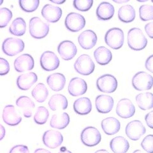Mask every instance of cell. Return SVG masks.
Listing matches in <instances>:
<instances>
[{
  "label": "cell",
  "instance_id": "obj_1",
  "mask_svg": "<svg viewBox=\"0 0 153 153\" xmlns=\"http://www.w3.org/2000/svg\"><path fill=\"white\" fill-rule=\"evenodd\" d=\"M128 45L134 51H142L147 45V40L140 28H131L128 33Z\"/></svg>",
  "mask_w": 153,
  "mask_h": 153
},
{
  "label": "cell",
  "instance_id": "obj_2",
  "mask_svg": "<svg viewBox=\"0 0 153 153\" xmlns=\"http://www.w3.org/2000/svg\"><path fill=\"white\" fill-rule=\"evenodd\" d=\"M29 26L31 36L36 39L45 38L49 32V25L42 21L40 17L31 18Z\"/></svg>",
  "mask_w": 153,
  "mask_h": 153
},
{
  "label": "cell",
  "instance_id": "obj_3",
  "mask_svg": "<svg viewBox=\"0 0 153 153\" xmlns=\"http://www.w3.org/2000/svg\"><path fill=\"white\" fill-rule=\"evenodd\" d=\"M105 41L106 44L113 49H121L124 41L123 31L118 27L110 29L105 34Z\"/></svg>",
  "mask_w": 153,
  "mask_h": 153
},
{
  "label": "cell",
  "instance_id": "obj_4",
  "mask_svg": "<svg viewBox=\"0 0 153 153\" xmlns=\"http://www.w3.org/2000/svg\"><path fill=\"white\" fill-rule=\"evenodd\" d=\"M95 68L93 61L88 54H82L76 60L74 64V68L78 74L82 75H89L91 74Z\"/></svg>",
  "mask_w": 153,
  "mask_h": 153
},
{
  "label": "cell",
  "instance_id": "obj_5",
  "mask_svg": "<svg viewBox=\"0 0 153 153\" xmlns=\"http://www.w3.org/2000/svg\"><path fill=\"white\" fill-rule=\"evenodd\" d=\"M81 141L88 147H93L101 142L102 135L98 129L93 126L85 128L80 134Z\"/></svg>",
  "mask_w": 153,
  "mask_h": 153
},
{
  "label": "cell",
  "instance_id": "obj_6",
  "mask_svg": "<svg viewBox=\"0 0 153 153\" xmlns=\"http://www.w3.org/2000/svg\"><path fill=\"white\" fill-rule=\"evenodd\" d=\"M25 49V43L19 38H8L2 45L3 52L8 56H14Z\"/></svg>",
  "mask_w": 153,
  "mask_h": 153
},
{
  "label": "cell",
  "instance_id": "obj_7",
  "mask_svg": "<svg viewBox=\"0 0 153 153\" xmlns=\"http://www.w3.org/2000/svg\"><path fill=\"white\" fill-rule=\"evenodd\" d=\"M152 76L145 71H139L132 79L133 87L138 91L149 90L152 87Z\"/></svg>",
  "mask_w": 153,
  "mask_h": 153
},
{
  "label": "cell",
  "instance_id": "obj_8",
  "mask_svg": "<svg viewBox=\"0 0 153 153\" xmlns=\"http://www.w3.org/2000/svg\"><path fill=\"white\" fill-rule=\"evenodd\" d=\"M117 80L114 76L110 74L103 75L97 79V86L100 91L105 93H112L117 89Z\"/></svg>",
  "mask_w": 153,
  "mask_h": 153
},
{
  "label": "cell",
  "instance_id": "obj_9",
  "mask_svg": "<svg viewBox=\"0 0 153 153\" xmlns=\"http://www.w3.org/2000/svg\"><path fill=\"white\" fill-rule=\"evenodd\" d=\"M65 25L66 27L71 32H78L85 27V18L79 13L71 12L66 16Z\"/></svg>",
  "mask_w": 153,
  "mask_h": 153
},
{
  "label": "cell",
  "instance_id": "obj_10",
  "mask_svg": "<svg viewBox=\"0 0 153 153\" xmlns=\"http://www.w3.org/2000/svg\"><path fill=\"white\" fill-rule=\"evenodd\" d=\"M40 65L47 71H51L58 68L60 61L58 57L52 51H45L40 56Z\"/></svg>",
  "mask_w": 153,
  "mask_h": 153
},
{
  "label": "cell",
  "instance_id": "obj_11",
  "mask_svg": "<svg viewBox=\"0 0 153 153\" xmlns=\"http://www.w3.org/2000/svg\"><path fill=\"white\" fill-rule=\"evenodd\" d=\"M126 135L130 139L136 141L144 135L146 131L145 126L141 121L134 120L129 123L126 126Z\"/></svg>",
  "mask_w": 153,
  "mask_h": 153
},
{
  "label": "cell",
  "instance_id": "obj_12",
  "mask_svg": "<svg viewBox=\"0 0 153 153\" xmlns=\"http://www.w3.org/2000/svg\"><path fill=\"white\" fill-rule=\"evenodd\" d=\"M42 140L46 147L50 149H56L62 144L63 142V137L59 131L51 130L44 133Z\"/></svg>",
  "mask_w": 153,
  "mask_h": 153
},
{
  "label": "cell",
  "instance_id": "obj_13",
  "mask_svg": "<svg viewBox=\"0 0 153 153\" xmlns=\"http://www.w3.org/2000/svg\"><path fill=\"white\" fill-rule=\"evenodd\" d=\"M135 113V107L130 100L123 98L119 100L116 107L117 116L123 119L130 118Z\"/></svg>",
  "mask_w": 153,
  "mask_h": 153
},
{
  "label": "cell",
  "instance_id": "obj_14",
  "mask_svg": "<svg viewBox=\"0 0 153 153\" xmlns=\"http://www.w3.org/2000/svg\"><path fill=\"white\" fill-rule=\"evenodd\" d=\"M57 52L61 58L65 61L72 59L77 53V48L74 43L70 40L61 42L57 47Z\"/></svg>",
  "mask_w": 153,
  "mask_h": 153
},
{
  "label": "cell",
  "instance_id": "obj_15",
  "mask_svg": "<svg viewBox=\"0 0 153 153\" xmlns=\"http://www.w3.org/2000/svg\"><path fill=\"white\" fill-rule=\"evenodd\" d=\"M2 117L3 121L9 126H17L22 121V117L12 105L5 106L3 109Z\"/></svg>",
  "mask_w": 153,
  "mask_h": 153
},
{
  "label": "cell",
  "instance_id": "obj_16",
  "mask_svg": "<svg viewBox=\"0 0 153 153\" xmlns=\"http://www.w3.org/2000/svg\"><path fill=\"white\" fill-rule=\"evenodd\" d=\"M88 84L85 81L79 77L71 79L70 81L68 91L72 97H79L87 92Z\"/></svg>",
  "mask_w": 153,
  "mask_h": 153
},
{
  "label": "cell",
  "instance_id": "obj_17",
  "mask_svg": "<svg viewBox=\"0 0 153 153\" xmlns=\"http://www.w3.org/2000/svg\"><path fill=\"white\" fill-rule=\"evenodd\" d=\"M35 61L33 57L28 54H24L14 61V68L17 72L31 70L34 68Z\"/></svg>",
  "mask_w": 153,
  "mask_h": 153
},
{
  "label": "cell",
  "instance_id": "obj_18",
  "mask_svg": "<svg viewBox=\"0 0 153 153\" xmlns=\"http://www.w3.org/2000/svg\"><path fill=\"white\" fill-rule=\"evenodd\" d=\"M97 35L91 30H85L80 33L78 37V42L80 47L85 50H89L97 44Z\"/></svg>",
  "mask_w": 153,
  "mask_h": 153
},
{
  "label": "cell",
  "instance_id": "obj_19",
  "mask_svg": "<svg viewBox=\"0 0 153 153\" xmlns=\"http://www.w3.org/2000/svg\"><path fill=\"white\" fill-rule=\"evenodd\" d=\"M42 15L48 22L54 23L61 19L62 9L59 7L47 4L42 10Z\"/></svg>",
  "mask_w": 153,
  "mask_h": 153
},
{
  "label": "cell",
  "instance_id": "obj_20",
  "mask_svg": "<svg viewBox=\"0 0 153 153\" xmlns=\"http://www.w3.org/2000/svg\"><path fill=\"white\" fill-rule=\"evenodd\" d=\"M114 104V99L111 96L99 95L95 100L96 108L99 113H109L112 110Z\"/></svg>",
  "mask_w": 153,
  "mask_h": 153
},
{
  "label": "cell",
  "instance_id": "obj_21",
  "mask_svg": "<svg viewBox=\"0 0 153 153\" xmlns=\"http://www.w3.org/2000/svg\"><path fill=\"white\" fill-rule=\"evenodd\" d=\"M38 76L34 72H30L19 75L17 79V85L19 89L22 91H27L36 83Z\"/></svg>",
  "mask_w": 153,
  "mask_h": 153
},
{
  "label": "cell",
  "instance_id": "obj_22",
  "mask_svg": "<svg viewBox=\"0 0 153 153\" xmlns=\"http://www.w3.org/2000/svg\"><path fill=\"white\" fill-rule=\"evenodd\" d=\"M47 82L49 88L54 91H60L65 87L66 78L63 74L55 73L49 75L47 79Z\"/></svg>",
  "mask_w": 153,
  "mask_h": 153
},
{
  "label": "cell",
  "instance_id": "obj_23",
  "mask_svg": "<svg viewBox=\"0 0 153 153\" xmlns=\"http://www.w3.org/2000/svg\"><path fill=\"white\" fill-rule=\"evenodd\" d=\"M101 126L105 134L108 135H113L120 130L121 123L116 118L109 117L103 119L102 121Z\"/></svg>",
  "mask_w": 153,
  "mask_h": 153
},
{
  "label": "cell",
  "instance_id": "obj_24",
  "mask_svg": "<svg viewBox=\"0 0 153 153\" xmlns=\"http://www.w3.org/2000/svg\"><path fill=\"white\" fill-rule=\"evenodd\" d=\"M16 105L22 110L24 116L25 117L30 118L32 116L35 105L31 98L26 96H22L16 100Z\"/></svg>",
  "mask_w": 153,
  "mask_h": 153
},
{
  "label": "cell",
  "instance_id": "obj_25",
  "mask_svg": "<svg viewBox=\"0 0 153 153\" xmlns=\"http://www.w3.org/2000/svg\"><path fill=\"white\" fill-rule=\"evenodd\" d=\"M115 10L112 4L108 2H102L97 8V16L99 20L108 21L113 17Z\"/></svg>",
  "mask_w": 153,
  "mask_h": 153
},
{
  "label": "cell",
  "instance_id": "obj_26",
  "mask_svg": "<svg viewBox=\"0 0 153 153\" xmlns=\"http://www.w3.org/2000/svg\"><path fill=\"white\" fill-rule=\"evenodd\" d=\"M94 57L97 63L100 65H106L112 61V54L107 48L101 46L94 51Z\"/></svg>",
  "mask_w": 153,
  "mask_h": 153
},
{
  "label": "cell",
  "instance_id": "obj_27",
  "mask_svg": "<svg viewBox=\"0 0 153 153\" xmlns=\"http://www.w3.org/2000/svg\"><path fill=\"white\" fill-rule=\"evenodd\" d=\"M110 147L114 153H126L130 148V144L125 138L118 136L111 140Z\"/></svg>",
  "mask_w": 153,
  "mask_h": 153
},
{
  "label": "cell",
  "instance_id": "obj_28",
  "mask_svg": "<svg viewBox=\"0 0 153 153\" xmlns=\"http://www.w3.org/2000/svg\"><path fill=\"white\" fill-rule=\"evenodd\" d=\"M74 109L79 115H87L91 111L92 103L87 97L78 98L74 103Z\"/></svg>",
  "mask_w": 153,
  "mask_h": 153
},
{
  "label": "cell",
  "instance_id": "obj_29",
  "mask_svg": "<svg viewBox=\"0 0 153 153\" xmlns=\"http://www.w3.org/2000/svg\"><path fill=\"white\" fill-rule=\"evenodd\" d=\"M49 106L53 111L65 110L68 107V100L64 95L56 94L51 97L49 101Z\"/></svg>",
  "mask_w": 153,
  "mask_h": 153
},
{
  "label": "cell",
  "instance_id": "obj_30",
  "mask_svg": "<svg viewBox=\"0 0 153 153\" xmlns=\"http://www.w3.org/2000/svg\"><path fill=\"white\" fill-rule=\"evenodd\" d=\"M70 123V116L69 115L66 113H58L54 114L52 116L50 126L52 128L58 129V130H63Z\"/></svg>",
  "mask_w": 153,
  "mask_h": 153
},
{
  "label": "cell",
  "instance_id": "obj_31",
  "mask_svg": "<svg viewBox=\"0 0 153 153\" xmlns=\"http://www.w3.org/2000/svg\"><path fill=\"white\" fill-rule=\"evenodd\" d=\"M135 9L130 4L122 6L118 10L119 19L125 23L133 22L135 18Z\"/></svg>",
  "mask_w": 153,
  "mask_h": 153
},
{
  "label": "cell",
  "instance_id": "obj_32",
  "mask_svg": "<svg viewBox=\"0 0 153 153\" xmlns=\"http://www.w3.org/2000/svg\"><path fill=\"white\" fill-rule=\"evenodd\" d=\"M136 102L138 107L147 111L153 107V94L151 93H143L136 96Z\"/></svg>",
  "mask_w": 153,
  "mask_h": 153
},
{
  "label": "cell",
  "instance_id": "obj_33",
  "mask_svg": "<svg viewBox=\"0 0 153 153\" xmlns=\"http://www.w3.org/2000/svg\"><path fill=\"white\" fill-rule=\"evenodd\" d=\"M26 31V24L21 17L16 18L12 22L9 27L10 33L14 36H21L25 34Z\"/></svg>",
  "mask_w": 153,
  "mask_h": 153
},
{
  "label": "cell",
  "instance_id": "obj_34",
  "mask_svg": "<svg viewBox=\"0 0 153 153\" xmlns=\"http://www.w3.org/2000/svg\"><path fill=\"white\" fill-rule=\"evenodd\" d=\"M31 94L38 103H43L45 101L49 96V91L44 84L39 83L33 89Z\"/></svg>",
  "mask_w": 153,
  "mask_h": 153
},
{
  "label": "cell",
  "instance_id": "obj_35",
  "mask_svg": "<svg viewBox=\"0 0 153 153\" xmlns=\"http://www.w3.org/2000/svg\"><path fill=\"white\" fill-rule=\"evenodd\" d=\"M49 116L48 110L43 106L38 107L34 116V121L38 124H44L47 121Z\"/></svg>",
  "mask_w": 153,
  "mask_h": 153
},
{
  "label": "cell",
  "instance_id": "obj_36",
  "mask_svg": "<svg viewBox=\"0 0 153 153\" xmlns=\"http://www.w3.org/2000/svg\"><path fill=\"white\" fill-rule=\"evenodd\" d=\"M19 5L23 11L33 12L35 11L39 6V0H19Z\"/></svg>",
  "mask_w": 153,
  "mask_h": 153
},
{
  "label": "cell",
  "instance_id": "obj_37",
  "mask_svg": "<svg viewBox=\"0 0 153 153\" xmlns=\"http://www.w3.org/2000/svg\"><path fill=\"white\" fill-rule=\"evenodd\" d=\"M153 7L152 5L143 4L139 8L140 18L143 21H151L153 19L152 16Z\"/></svg>",
  "mask_w": 153,
  "mask_h": 153
},
{
  "label": "cell",
  "instance_id": "obj_38",
  "mask_svg": "<svg viewBox=\"0 0 153 153\" xmlns=\"http://www.w3.org/2000/svg\"><path fill=\"white\" fill-rule=\"evenodd\" d=\"M12 18V12L7 8H0V28L6 27Z\"/></svg>",
  "mask_w": 153,
  "mask_h": 153
},
{
  "label": "cell",
  "instance_id": "obj_39",
  "mask_svg": "<svg viewBox=\"0 0 153 153\" xmlns=\"http://www.w3.org/2000/svg\"><path fill=\"white\" fill-rule=\"evenodd\" d=\"M74 7L81 12H87L92 7L93 0H74Z\"/></svg>",
  "mask_w": 153,
  "mask_h": 153
},
{
  "label": "cell",
  "instance_id": "obj_40",
  "mask_svg": "<svg viewBox=\"0 0 153 153\" xmlns=\"http://www.w3.org/2000/svg\"><path fill=\"white\" fill-rule=\"evenodd\" d=\"M141 146L147 152L152 153L153 152V136L149 135L146 136L141 142Z\"/></svg>",
  "mask_w": 153,
  "mask_h": 153
},
{
  "label": "cell",
  "instance_id": "obj_41",
  "mask_svg": "<svg viewBox=\"0 0 153 153\" xmlns=\"http://www.w3.org/2000/svg\"><path fill=\"white\" fill-rule=\"evenodd\" d=\"M10 71V65L8 62L4 58L0 57V75H5Z\"/></svg>",
  "mask_w": 153,
  "mask_h": 153
},
{
  "label": "cell",
  "instance_id": "obj_42",
  "mask_svg": "<svg viewBox=\"0 0 153 153\" xmlns=\"http://www.w3.org/2000/svg\"><path fill=\"white\" fill-rule=\"evenodd\" d=\"M9 153H30V151L26 146L17 145L13 147Z\"/></svg>",
  "mask_w": 153,
  "mask_h": 153
},
{
  "label": "cell",
  "instance_id": "obj_43",
  "mask_svg": "<svg viewBox=\"0 0 153 153\" xmlns=\"http://www.w3.org/2000/svg\"><path fill=\"white\" fill-rule=\"evenodd\" d=\"M145 120L147 124V126H149L150 128H153V111H151L148 113L146 117H145Z\"/></svg>",
  "mask_w": 153,
  "mask_h": 153
},
{
  "label": "cell",
  "instance_id": "obj_44",
  "mask_svg": "<svg viewBox=\"0 0 153 153\" xmlns=\"http://www.w3.org/2000/svg\"><path fill=\"white\" fill-rule=\"evenodd\" d=\"M152 62H153V56L151 55L147 59V60L146 61V63H145L146 68L148 71H149L150 72H151V73H153Z\"/></svg>",
  "mask_w": 153,
  "mask_h": 153
},
{
  "label": "cell",
  "instance_id": "obj_45",
  "mask_svg": "<svg viewBox=\"0 0 153 153\" xmlns=\"http://www.w3.org/2000/svg\"><path fill=\"white\" fill-rule=\"evenodd\" d=\"M152 27H153V23L149 22L145 26V30L147 34L151 38H153V33H152Z\"/></svg>",
  "mask_w": 153,
  "mask_h": 153
},
{
  "label": "cell",
  "instance_id": "obj_46",
  "mask_svg": "<svg viewBox=\"0 0 153 153\" xmlns=\"http://www.w3.org/2000/svg\"><path fill=\"white\" fill-rule=\"evenodd\" d=\"M4 136H5V129L2 124H0V140H3Z\"/></svg>",
  "mask_w": 153,
  "mask_h": 153
},
{
  "label": "cell",
  "instance_id": "obj_47",
  "mask_svg": "<svg viewBox=\"0 0 153 153\" xmlns=\"http://www.w3.org/2000/svg\"><path fill=\"white\" fill-rule=\"evenodd\" d=\"M34 153H51L49 151H48L45 149H42V148H40V149H37L35 151Z\"/></svg>",
  "mask_w": 153,
  "mask_h": 153
},
{
  "label": "cell",
  "instance_id": "obj_48",
  "mask_svg": "<svg viewBox=\"0 0 153 153\" xmlns=\"http://www.w3.org/2000/svg\"><path fill=\"white\" fill-rule=\"evenodd\" d=\"M50 1L52 2V3H54L61 4L62 3H65L66 1H65V0H63V1H61V0H50Z\"/></svg>",
  "mask_w": 153,
  "mask_h": 153
},
{
  "label": "cell",
  "instance_id": "obj_49",
  "mask_svg": "<svg viewBox=\"0 0 153 153\" xmlns=\"http://www.w3.org/2000/svg\"><path fill=\"white\" fill-rule=\"evenodd\" d=\"M114 2L117 3H127L129 1V0H124V1H123V0H113Z\"/></svg>",
  "mask_w": 153,
  "mask_h": 153
},
{
  "label": "cell",
  "instance_id": "obj_50",
  "mask_svg": "<svg viewBox=\"0 0 153 153\" xmlns=\"http://www.w3.org/2000/svg\"><path fill=\"white\" fill-rule=\"evenodd\" d=\"M95 153H109V152L105 149H100L95 152Z\"/></svg>",
  "mask_w": 153,
  "mask_h": 153
},
{
  "label": "cell",
  "instance_id": "obj_51",
  "mask_svg": "<svg viewBox=\"0 0 153 153\" xmlns=\"http://www.w3.org/2000/svg\"><path fill=\"white\" fill-rule=\"evenodd\" d=\"M58 153H72V152H71L70 151H68V150H66L65 149H61V151Z\"/></svg>",
  "mask_w": 153,
  "mask_h": 153
},
{
  "label": "cell",
  "instance_id": "obj_52",
  "mask_svg": "<svg viewBox=\"0 0 153 153\" xmlns=\"http://www.w3.org/2000/svg\"><path fill=\"white\" fill-rule=\"evenodd\" d=\"M133 153H144V152H143L141 150H136V151H134Z\"/></svg>",
  "mask_w": 153,
  "mask_h": 153
},
{
  "label": "cell",
  "instance_id": "obj_53",
  "mask_svg": "<svg viewBox=\"0 0 153 153\" xmlns=\"http://www.w3.org/2000/svg\"><path fill=\"white\" fill-rule=\"evenodd\" d=\"M3 3V0H0V5H1Z\"/></svg>",
  "mask_w": 153,
  "mask_h": 153
}]
</instances>
